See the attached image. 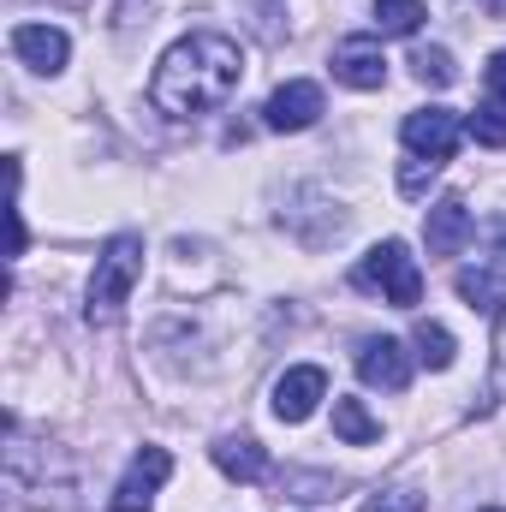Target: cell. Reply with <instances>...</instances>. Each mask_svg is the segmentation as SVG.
Here are the masks:
<instances>
[{"instance_id": "22", "label": "cell", "mask_w": 506, "mask_h": 512, "mask_svg": "<svg viewBox=\"0 0 506 512\" xmlns=\"http://www.w3.org/2000/svg\"><path fill=\"white\" fill-rule=\"evenodd\" d=\"M489 399H506V310L495 322V382H489Z\"/></svg>"}, {"instance_id": "19", "label": "cell", "mask_w": 506, "mask_h": 512, "mask_svg": "<svg viewBox=\"0 0 506 512\" xmlns=\"http://www.w3.org/2000/svg\"><path fill=\"white\" fill-rule=\"evenodd\" d=\"M334 489H340V477H316V471H286L280 477V495H292V501H334Z\"/></svg>"}, {"instance_id": "3", "label": "cell", "mask_w": 506, "mask_h": 512, "mask_svg": "<svg viewBox=\"0 0 506 512\" xmlns=\"http://www.w3.org/2000/svg\"><path fill=\"white\" fill-rule=\"evenodd\" d=\"M352 286H358V292H381V298L399 304V310H417V298H423V268H417V256H411L405 239H381L376 251L352 268Z\"/></svg>"}, {"instance_id": "10", "label": "cell", "mask_w": 506, "mask_h": 512, "mask_svg": "<svg viewBox=\"0 0 506 512\" xmlns=\"http://www.w3.org/2000/svg\"><path fill=\"white\" fill-rule=\"evenodd\" d=\"M471 233H477V221H471V209H465L459 197H441V203L429 209V221H423L429 256H459L471 245Z\"/></svg>"}, {"instance_id": "8", "label": "cell", "mask_w": 506, "mask_h": 512, "mask_svg": "<svg viewBox=\"0 0 506 512\" xmlns=\"http://www.w3.org/2000/svg\"><path fill=\"white\" fill-rule=\"evenodd\" d=\"M358 376H364V387L405 393V382H411V352H405L399 340H387V334H370V340L358 346Z\"/></svg>"}, {"instance_id": "7", "label": "cell", "mask_w": 506, "mask_h": 512, "mask_svg": "<svg viewBox=\"0 0 506 512\" xmlns=\"http://www.w3.org/2000/svg\"><path fill=\"white\" fill-rule=\"evenodd\" d=\"M322 399H328V370L322 364H298V370H286L274 382V417L280 423H304Z\"/></svg>"}, {"instance_id": "11", "label": "cell", "mask_w": 506, "mask_h": 512, "mask_svg": "<svg viewBox=\"0 0 506 512\" xmlns=\"http://www.w3.org/2000/svg\"><path fill=\"white\" fill-rule=\"evenodd\" d=\"M12 54L30 66V72H60L66 66V54H72V42H66V30H54V24H18L12 30Z\"/></svg>"}, {"instance_id": "23", "label": "cell", "mask_w": 506, "mask_h": 512, "mask_svg": "<svg viewBox=\"0 0 506 512\" xmlns=\"http://www.w3.org/2000/svg\"><path fill=\"white\" fill-rule=\"evenodd\" d=\"M489 245H495V262L506 268V215H495V221H489Z\"/></svg>"}, {"instance_id": "6", "label": "cell", "mask_w": 506, "mask_h": 512, "mask_svg": "<svg viewBox=\"0 0 506 512\" xmlns=\"http://www.w3.org/2000/svg\"><path fill=\"white\" fill-rule=\"evenodd\" d=\"M262 120H268V131H310L322 120V84H310V78L280 84V90L268 96Z\"/></svg>"}, {"instance_id": "21", "label": "cell", "mask_w": 506, "mask_h": 512, "mask_svg": "<svg viewBox=\"0 0 506 512\" xmlns=\"http://www.w3.org/2000/svg\"><path fill=\"white\" fill-rule=\"evenodd\" d=\"M435 173H441V167H435V161H417V155H411V161H405V167H399V191H405V197H423V191H429V179H435Z\"/></svg>"}, {"instance_id": "1", "label": "cell", "mask_w": 506, "mask_h": 512, "mask_svg": "<svg viewBox=\"0 0 506 512\" xmlns=\"http://www.w3.org/2000/svg\"><path fill=\"white\" fill-rule=\"evenodd\" d=\"M239 84H245V54H239V42L221 36V30H191V36H179V42L161 54L155 78H149V96H155L161 114L197 120V114L227 108V102L239 96Z\"/></svg>"}, {"instance_id": "15", "label": "cell", "mask_w": 506, "mask_h": 512, "mask_svg": "<svg viewBox=\"0 0 506 512\" xmlns=\"http://www.w3.org/2000/svg\"><path fill=\"white\" fill-rule=\"evenodd\" d=\"M423 18H429L423 0H376V30L381 36H417Z\"/></svg>"}, {"instance_id": "26", "label": "cell", "mask_w": 506, "mask_h": 512, "mask_svg": "<svg viewBox=\"0 0 506 512\" xmlns=\"http://www.w3.org/2000/svg\"><path fill=\"white\" fill-rule=\"evenodd\" d=\"M483 512H501V507H483Z\"/></svg>"}, {"instance_id": "17", "label": "cell", "mask_w": 506, "mask_h": 512, "mask_svg": "<svg viewBox=\"0 0 506 512\" xmlns=\"http://www.w3.org/2000/svg\"><path fill=\"white\" fill-rule=\"evenodd\" d=\"M459 298H465L471 310H489L495 298L506 304V286H501V274H495V268H465V274H459Z\"/></svg>"}, {"instance_id": "12", "label": "cell", "mask_w": 506, "mask_h": 512, "mask_svg": "<svg viewBox=\"0 0 506 512\" xmlns=\"http://www.w3.org/2000/svg\"><path fill=\"white\" fill-rule=\"evenodd\" d=\"M209 453H215V465H221L233 483H256V477H268V453H262V441H251V435H221Z\"/></svg>"}, {"instance_id": "20", "label": "cell", "mask_w": 506, "mask_h": 512, "mask_svg": "<svg viewBox=\"0 0 506 512\" xmlns=\"http://www.w3.org/2000/svg\"><path fill=\"white\" fill-rule=\"evenodd\" d=\"M364 512H429V507H423V495H417V489H387V495H370Z\"/></svg>"}, {"instance_id": "14", "label": "cell", "mask_w": 506, "mask_h": 512, "mask_svg": "<svg viewBox=\"0 0 506 512\" xmlns=\"http://www.w3.org/2000/svg\"><path fill=\"white\" fill-rule=\"evenodd\" d=\"M411 346H417L411 358H417L423 370H447V364H453V352H459V346H453V334H447L441 322H417V328H411Z\"/></svg>"}, {"instance_id": "24", "label": "cell", "mask_w": 506, "mask_h": 512, "mask_svg": "<svg viewBox=\"0 0 506 512\" xmlns=\"http://www.w3.org/2000/svg\"><path fill=\"white\" fill-rule=\"evenodd\" d=\"M489 90H495V96H506V48L489 60Z\"/></svg>"}, {"instance_id": "2", "label": "cell", "mask_w": 506, "mask_h": 512, "mask_svg": "<svg viewBox=\"0 0 506 512\" xmlns=\"http://www.w3.org/2000/svg\"><path fill=\"white\" fill-rule=\"evenodd\" d=\"M137 280H143V239H137V233H114V239L102 245V256H96L84 316H90V322H114V316L126 310V298H131Z\"/></svg>"}, {"instance_id": "9", "label": "cell", "mask_w": 506, "mask_h": 512, "mask_svg": "<svg viewBox=\"0 0 506 512\" xmlns=\"http://www.w3.org/2000/svg\"><path fill=\"white\" fill-rule=\"evenodd\" d=\"M334 78L352 84V90H381L387 84V54H381L376 36H346L334 48Z\"/></svg>"}, {"instance_id": "4", "label": "cell", "mask_w": 506, "mask_h": 512, "mask_svg": "<svg viewBox=\"0 0 506 512\" xmlns=\"http://www.w3.org/2000/svg\"><path fill=\"white\" fill-rule=\"evenodd\" d=\"M405 149L417 155V161H435V167H447L453 161V149H459V137H465V120L453 114V108H417V114H405Z\"/></svg>"}, {"instance_id": "25", "label": "cell", "mask_w": 506, "mask_h": 512, "mask_svg": "<svg viewBox=\"0 0 506 512\" xmlns=\"http://www.w3.org/2000/svg\"><path fill=\"white\" fill-rule=\"evenodd\" d=\"M483 6H489V12H495V18H506V0H483Z\"/></svg>"}, {"instance_id": "13", "label": "cell", "mask_w": 506, "mask_h": 512, "mask_svg": "<svg viewBox=\"0 0 506 512\" xmlns=\"http://www.w3.org/2000/svg\"><path fill=\"white\" fill-rule=\"evenodd\" d=\"M334 435L346 447H370V441H381V423L370 417L364 399H334Z\"/></svg>"}, {"instance_id": "18", "label": "cell", "mask_w": 506, "mask_h": 512, "mask_svg": "<svg viewBox=\"0 0 506 512\" xmlns=\"http://www.w3.org/2000/svg\"><path fill=\"white\" fill-rule=\"evenodd\" d=\"M411 72H417V84H435V90H447V84L459 78V66H453L447 48H417V54H411Z\"/></svg>"}, {"instance_id": "16", "label": "cell", "mask_w": 506, "mask_h": 512, "mask_svg": "<svg viewBox=\"0 0 506 512\" xmlns=\"http://www.w3.org/2000/svg\"><path fill=\"white\" fill-rule=\"evenodd\" d=\"M465 131H471L483 149H506V96H489V102L465 120Z\"/></svg>"}, {"instance_id": "5", "label": "cell", "mask_w": 506, "mask_h": 512, "mask_svg": "<svg viewBox=\"0 0 506 512\" xmlns=\"http://www.w3.org/2000/svg\"><path fill=\"white\" fill-rule=\"evenodd\" d=\"M167 477H173V453L167 447H143L131 459V471L120 477V489H114V512H149L155 507V489Z\"/></svg>"}]
</instances>
